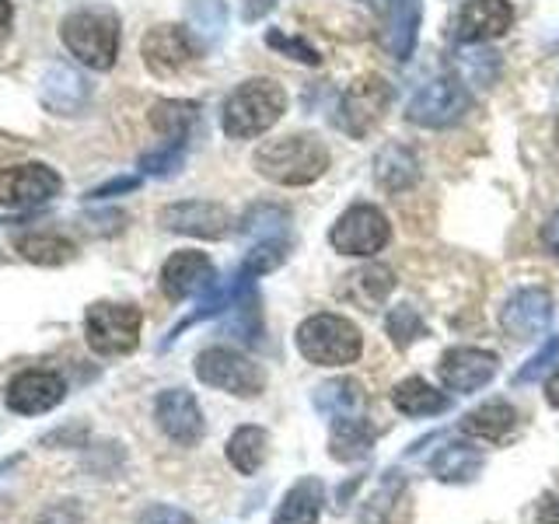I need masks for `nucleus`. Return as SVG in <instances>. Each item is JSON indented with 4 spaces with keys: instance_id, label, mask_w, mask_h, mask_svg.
Here are the masks:
<instances>
[{
    "instance_id": "1",
    "label": "nucleus",
    "mask_w": 559,
    "mask_h": 524,
    "mask_svg": "<svg viewBox=\"0 0 559 524\" xmlns=\"http://www.w3.org/2000/svg\"><path fill=\"white\" fill-rule=\"evenodd\" d=\"M252 165L273 186H311L329 168V147L311 133H290L266 140L252 154Z\"/></svg>"
},
{
    "instance_id": "2",
    "label": "nucleus",
    "mask_w": 559,
    "mask_h": 524,
    "mask_svg": "<svg viewBox=\"0 0 559 524\" xmlns=\"http://www.w3.org/2000/svg\"><path fill=\"white\" fill-rule=\"evenodd\" d=\"M287 112V92L273 78L241 81L231 95L224 98L221 127L231 140H252L273 130Z\"/></svg>"
},
{
    "instance_id": "3",
    "label": "nucleus",
    "mask_w": 559,
    "mask_h": 524,
    "mask_svg": "<svg viewBox=\"0 0 559 524\" xmlns=\"http://www.w3.org/2000/svg\"><path fill=\"white\" fill-rule=\"evenodd\" d=\"M63 46L92 70H112L119 57V14L112 8H81L63 17Z\"/></svg>"
},
{
    "instance_id": "4",
    "label": "nucleus",
    "mask_w": 559,
    "mask_h": 524,
    "mask_svg": "<svg viewBox=\"0 0 559 524\" xmlns=\"http://www.w3.org/2000/svg\"><path fill=\"white\" fill-rule=\"evenodd\" d=\"M297 349L301 357L319 364V367H343V364H354L364 349V336L360 329L343 319V314H311L301 325H297Z\"/></svg>"
},
{
    "instance_id": "5",
    "label": "nucleus",
    "mask_w": 559,
    "mask_h": 524,
    "mask_svg": "<svg viewBox=\"0 0 559 524\" xmlns=\"http://www.w3.org/2000/svg\"><path fill=\"white\" fill-rule=\"evenodd\" d=\"M140 329H144V314H140V308H133V305L98 301L84 311V336L98 357L133 354L140 343Z\"/></svg>"
},
{
    "instance_id": "6",
    "label": "nucleus",
    "mask_w": 559,
    "mask_h": 524,
    "mask_svg": "<svg viewBox=\"0 0 559 524\" xmlns=\"http://www.w3.org/2000/svg\"><path fill=\"white\" fill-rule=\"evenodd\" d=\"M329 241H332V249L343 252V255L371 259V255H378L384 245L392 241V224H389V217H384L378 206L354 203L336 224H332Z\"/></svg>"
},
{
    "instance_id": "7",
    "label": "nucleus",
    "mask_w": 559,
    "mask_h": 524,
    "mask_svg": "<svg viewBox=\"0 0 559 524\" xmlns=\"http://www.w3.org/2000/svg\"><path fill=\"white\" fill-rule=\"evenodd\" d=\"M472 109V95L459 78H433L413 95L406 119L424 130H448Z\"/></svg>"
},
{
    "instance_id": "8",
    "label": "nucleus",
    "mask_w": 559,
    "mask_h": 524,
    "mask_svg": "<svg viewBox=\"0 0 559 524\" xmlns=\"http://www.w3.org/2000/svg\"><path fill=\"white\" fill-rule=\"evenodd\" d=\"M197 378L210 389H221V392H231L241 398H252L262 392L266 384V374L262 367L252 364L249 357H241L238 349H227V346H210L197 357Z\"/></svg>"
},
{
    "instance_id": "9",
    "label": "nucleus",
    "mask_w": 559,
    "mask_h": 524,
    "mask_svg": "<svg viewBox=\"0 0 559 524\" xmlns=\"http://www.w3.org/2000/svg\"><path fill=\"white\" fill-rule=\"evenodd\" d=\"M552 294L546 287H521L507 297L500 311V325L514 343H535L549 332L552 325Z\"/></svg>"
},
{
    "instance_id": "10",
    "label": "nucleus",
    "mask_w": 559,
    "mask_h": 524,
    "mask_svg": "<svg viewBox=\"0 0 559 524\" xmlns=\"http://www.w3.org/2000/svg\"><path fill=\"white\" fill-rule=\"evenodd\" d=\"M392 105V87L384 78H360L346 87V95L340 102V127L349 136H367L378 122L384 119Z\"/></svg>"
},
{
    "instance_id": "11",
    "label": "nucleus",
    "mask_w": 559,
    "mask_h": 524,
    "mask_svg": "<svg viewBox=\"0 0 559 524\" xmlns=\"http://www.w3.org/2000/svg\"><path fill=\"white\" fill-rule=\"evenodd\" d=\"M63 179L49 165H11L0 168V206L8 210H32L52 196H60Z\"/></svg>"
},
{
    "instance_id": "12",
    "label": "nucleus",
    "mask_w": 559,
    "mask_h": 524,
    "mask_svg": "<svg viewBox=\"0 0 559 524\" xmlns=\"http://www.w3.org/2000/svg\"><path fill=\"white\" fill-rule=\"evenodd\" d=\"M140 52H144V63L151 74L171 78L197 60L200 43H197V35L182 25H154L144 35V43H140Z\"/></svg>"
},
{
    "instance_id": "13",
    "label": "nucleus",
    "mask_w": 559,
    "mask_h": 524,
    "mask_svg": "<svg viewBox=\"0 0 559 524\" xmlns=\"http://www.w3.org/2000/svg\"><path fill=\"white\" fill-rule=\"evenodd\" d=\"M63 398H67V381L57 371H39V367L14 374L4 392L8 409L17 416H43L49 409H57Z\"/></svg>"
},
{
    "instance_id": "14",
    "label": "nucleus",
    "mask_w": 559,
    "mask_h": 524,
    "mask_svg": "<svg viewBox=\"0 0 559 524\" xmlns=\"http://www.w3.org/2000/svg\"><path fill=\"white\" fill-rule=\"evenodd\" d=\"M154 419L157 427L165 430L168 441H175L179 448H197L203 441V413L200 402L192 398V392L186 389H168L157 395L154 402Z\"/></svg>"
},
{
    "instance_id": "15",
    "label": "nucleus",
    "mask_w": 559,
    "mask_h": 524,
    "mask_svg": "<svg viewBox=\"0 0 559 524\" xmlns=\"http://www.w3.org/2000/svg\"><path fill=\"white\" fill-rule=\"evenodd\" d=\"M157 221H162L165 231L189 235V238H224L231 231V214H227V206L210 203V200L171 203L157 214Z\"/></svg>"
},
{
    "instance_id": "16",
    "label": "nucleus",
    "mask_w": 559,
    "mask_h": 524,
    "mask_svg": "<svg viewBox=\"0 0 559 524\" xmlns=\"http://www.w3.org/2000/svg\"><path fill=\"white\" fill-rule=\"evenodd\" d=\"M514 25V8L507 0H465L454 14V39L465 46H483Z\"/></svg>"
},
{
    "instance_id": "17",
    "label": "nucleus",
    "mask_w": 559,
    "mask_h": 524,
    "mask_svg": "<svg viewBox=\"0 0 559 524\" xmlns=\"http://www.w3.org/2000/svg\"><path fill=\"white\" fill-rule=\"evenodd\" d=\"M497 367H500V360H497V354H489V349L454 346V349H448V354L441 357L437 371H441V381L448 384L451 392L472 395V392H479L483 384L493 381Z\"/></svg>"
},
{
    "instance_id": "18",
    "label": "nucleus",
    "mask_w": 559,
    "mask_h": 524,
    "mask_svg": "<svg viewBox=\"0 0 559 524\" xmlns=\"http://www.w3.org/2000/svg\"><path fill=\"white\" fill-rule=\"evenodd\" d=\"M214 262H210L206 252L182 249L168 255V262L162 266V290L168 301H186V297L214 287Z\"/></svg>"
},
{
    "instance_id": "19",
    "label": "nucleus",
    "mask_w": 559,
    "mask_h": 524,
    "mask_svg": "<svg viewBox=\"0 0 559 524\" xmlns=\"http://www.w3.org/2000/svg\"><path fill=\"white\" fill-rule=\"evenodd\" d=\"M419 22H424V0H381V43L392 60H409Z\"/></svg>"
},
{
    "instance_id": "20",
    "label": "nucleus",
    "mask_w": 559,
    "mask_h": 524,
    "mask_svg": "<svg viewBox=\"0 0 559 524\" xmlns=\"http://www.w3.org/2000/svg\"><path fill=\"white\" fill-rule=\"evenodd\" d=\"M39 92L49 112H60V116H78L87 98H92V84H87L78 70L70 67H49L43 81H39Z\"/></svg>"
},
{
    "instance_id": "21",
    "label": "nucleus",
    "mask_w": 559,
    "mask_h": 524,
    "mask_svg": "<svg viewBox=\"0 0 559 524\" xmlns=\"http://www.w3.org/2000/svg\"><path fill=\"white\" fill-rule=\"evenodd\" d=\"M395 290V273L381 262H367V266L346 273V279L340 284V297L349 301L360 311H374L378 305L389 301V294Z\"/></svg>"
},
{
    "instance_id": "22",
    "label": "nucleus",
    "mask_w": 559,
    "mask_h": 524,
    "mask_svg": "<svg viewBox=\"0 0 559 524\" xmlns=\"http://www.w3.org/2000/svg\"><path fill=\"white\" fill-rule=\"evenodd\" d=\"M419 175H424L419 157L402 144L381 147L374 157V179L384 192H409L419 182Z\"/></svg>"
},
{
    "instance_id": "23",
    "label": "nucleus",
    "mask_w": 559,
    "mask_h": 524,
    "mask_svg": "<svg viewBox=\"0 0 559 524\" xmlns=\"http://www.w3.org/2000/svg\"><path fill=\"white\" fill-rule=\"evenodd\" d=\"M518 427V413L511 402H503V398H493V402H486V406L479 409H472L465 419H462V430L472 433V437H479V441H507V437L514 433Z\"/></svg>"
},
{
    "instance_id": "24",
    "label": "nucleus",
    "mask_w": 559,
    "mask_h": 524,
    "mask_svg": "<svg viewBox=\"0 0 559 524\" xmlns=\"http://www.w3.org/2000/svg\"><path fill=\"white\" fill-rule=\"evenodd\" d=\"M371 448H374V430L360 413L336 419V427H332V437H329L332 458L336 462H360L371 454Z\"/></svg>"
},
{
    "instance_id": "25",
    "label": "nucleus",
    "mask_w": 559,
    "mask_h": 524,
    "mask_svg": "<svg viewBox=\"0 0 559 524\" xmlns=\"http://www.w3.org/2000/svg\"><path fill=\"white\" fill-rule=\"evenodd\" d=\"M322 483L319 479H301L287 489L284 503L276 507L273 524H319L322 514Z\"/></svg>"
},
{
    "instance_id": "26",
    "label": "nucleus",
    "mask_w": 559,
    "mask_h": 524,
    "mask_svg": "<svg viewBox=\"0 0 559 524\" xmlns=\"http://www.w3.org/2000/svg\"><path fill=\"white\" fill-rule=\"evenodd\" d=\"M200 119V105L197 102H182V98H168V102H154L151 105V127L154 133H162L171 144H186L192 127Z\"/></svg>"
},
{
    "instance_id": "27",
    "label": "nucleus",
    "mask_w": 559,
    "mask_h": 524,
    "mask_svg": "<svg viewBox=\"0 0 559 524\" xmlns=\"http://www.w3.org/2000/svg\"><path fill=\"white\" fill-rule=\"evenodd\" d=\"M392 402H395V409L406 413V416H437L451 406V398L444 392H437L433 384L424 378L399 381L395 392H392Z\"/></svg>"
},
{
    "instance_id": "28",
    "label": "nucleus",
    "mask_w": 559,
    "mask_h": 524,
    "mask_svg": "<svg viewBox=\"0 0 559 524\" xmlns=\"http://www.w3.org/2000/svg\"><path fill=\"white\" fill-rule=\"evenodd\" d=\"M14 249L22 259L35 262V266H63L78 255L74 241H67L63 235H52V231H32V235H17L14 238Z\"/></svg>"
},
{
    "instance_id": "29",
    "label": "nucleus",
    "mask_w": 559,
    "mask_h": 524,
    "mask_svg": "<svg viewBox=\"0 0 559 524\" xmlns=\"http://www.w3.org/2000/svg\"><path fill=\"white\" fill-rule=\"evenodd\" d=\"M364 406V384L357 378H336L325 381L319 392H314V409L340 419V416H357Z\"/></svg>"
},
{
    "instance_id": "30",
    "label": "nucleus",
    "mask_w": 559,
    "mask_h": 524,
    "mask_svg": "<svg viewBox=\"0 0 559 524\" xmlns=\"http://www.w3.org/2000/svg\"><path fill=\"white\" fill-rule=\"evenodd\" d=\"M266 448H270L266 430L238 427L231 433V441H227V458H231V465L241 472V476H252V472H259V465L266 462Z\"/></svg>"
},
{
    "instance_id": "31",
    "label": "nucleus",
    "mask_w": 559,
    "mask_h": 524,
    "mask_svg": "<svg viewBox=\"0 0 559 524\" xmlns=\"http://www.w3.org/2000/svg\"><path fill=\"white\" fill-rule=\"evenodd\" d=\"M287 224H290V214L284 206L255 203L249 214L241 217V235L252 238V241H284Z\"/></svg>"
},
{
    "instance_id": "32",
    "label": "nucleus",
    "mask_w": 559,
    "mask_h": 524,
    "mask_svg": "<svg viewBox=\"0 0 559 524\" xmlns=\"http://www.w3.org/2000/svg\"><path fill=\"white\" fill-rule=\"evenodd\" d=\"M186 17H189V32L197 35L200 46H214L227 28L224 0H189Z\"/></svg>"
},
{
    "instance_id": "33",
    "label": "nucleus",
    "mask_w": 559,
    "mask_h": 524,
    "mask_svg": "<svg viewBox=\"0 0 559 524\" xmlns=\"http://www.w3.org/2000/svg\"><path fill=\"white\" fill-rule=\"evenodd\" d=\"M433 476L444 483H468L483 468V454L472 444H451L433 458Z\"/></svg>"
},
{
    "instance_id": "34",
    "label": "nucleus",
    "mask_w": 559,
    "mask_h": 524,
    "mask_svg": "<svg viewBox=\"0 0 559 524\" xmlns=\"http://www.w3.org/2000/svg\"><path fill=\"white\" fill-rule=\"evenodd\" d=\"M182 162H186V144H171L168 140L162 151H151V154L140 157V171L154 175V179H168V175H175L182 168Z\"/></svg>"
},
{
    "instance_id": "35",
    "label": "nucleus",
    "mask_w": 559,
    "mask_h": 524,
    "mask_svg": "<svg viewBox=\"0 0 559 524\" xmlns=\"http://www.w3.org/2000/svg\"><path fill=\"white\" fill-rule=\"evenodd\" d=\"M284 259H287V241H255V245H252V252L245 255V266H241V273H249V276H262V273L276 270Z\"/></svg>"
},
{
    "instance_id": "36",
    "label": "nucleus",
    "mask_w": 559,
    "mask_h": 524,
    "mask_svg": "<svg viewBox=\"0 0 559 524\" xmlns=\"http://www.w3.org/2000/svg\"><path fill=\"white\" fill-rule=\"evenodd\" d=\"M424 319L416 314V308H409V305H399L392 314H389V336L395 340V346L399 349H406L409 343H416L419 336H424Z\"/></svg>"
},
{
    "instance_id": "37",
    "label": "nucleus",
    "mask_w": 559,
    "mask_h": 524,
    "mask_svg": "<svg viewBox=\"0 0 559 524\" xmlns=\"http://www.w3.org/2000/svg\"><path fill=\"white\" fill-rule=\"evenodd\" d=\"M266 46L276 49V52H284V57H290L297 63H308V67H319L322 63L319 49H311L305 39H297V35H287V32H280V28H273L266 35Z\"/></svg>"
},
{
    "instance_id": "38",
    "label": "nucleus",
    "mask_w": 559,
    "mask_h": 524,
    "mask_svg": "<svg viewBox=\"0 0 559 524\" xmlns=\"http://www.w3.org/2000/svg\"><path fill=\"white\" fill-rule=\"evenodd\" d=\"M140 524H197L186 511H179V507H168V503H154L147 507L144 514H140Z\"/></svg>"
},
{
    "instance_id": "39",
    "label": "nucleus",
    "mask_w": 559,
    "mask_h": 524,
    "mask_svg": "<svg viewBox=\"0 0 559 524\" xmlns=\"http://www.w3.org/2000/svg\"><path fill=\"white\" fill-rule=\"evenodd\" d=\"M556 354H559V340H552V343H549L546 349H542V354H538V357H535V360H532L528 367H524L521 374H518V381L524 384V381H532V378H535L538 371H546V364H549V360H552Z\"/></svg>"
},
{
    "instance_id": "40",
    "label": "nucleus",
    "mask_w": 559,
    "mask_h": 524,
    "mask_svg": "<svg viewBox=\"0 0 559 524\" xmlns=\"http://www.w3.org/2000/svg\"><path fill=\"white\" fill-rule=\"evenodd\" d=\"M276 8V0H241V17L245 22H259Z\"/></svg>"
},
{
    "instance_id": "41",
    "label": "nucleus",
    "mask_w": 559,
    "mask_h": 524,
    "mask_svg": "<svg viewBox=\"0 0 559 524\" xmlns=\"http://www.w3.org/2000/svg\"><path fill=\"white\" fill-rule=\"evenodd\" d=\"M136 186V179H116V182H105L98 189L87 192V200H105V196H112V192H130Z\"/></svg>"
},
{
    "instance_id": "42",
    "label": "nucleus",
    "mask_w": 559,
    "mask_h": 524,
    "mask_svg": "<svg viewBox=\"0 0 559 524\" xmlns=\"http://www.w3.org/2000/svg\"><path fill=\"white\" fill-rule=\"evenodd\" d=\"M542 245L559 259V214H552L549 221H546V227H542Z\"/></svg>"
},
{
    "instance_id": "43",
    "label": "nucleus",
    "mask_w": 559,
    "mask_h": 524,
    "mask_svg": "<svg viewBox=\"0 0 559 524\" xmlns=\"http://www.w3.org/2000/svg\"><path fill=\"white\" fill-rule=\"evenodd\" d=\"M11 25H14V8H11V0H0V43L8 39Z\"/></svg>"
},
{
    "instance_id": "44",
    "label": "nucleus",
    "mask_w": 559,
    "mask_h": 524,
    "mask_svg": "<svg viewBox=\"0 0 559 524\" xmlns=\"http://www.w3.org/2000/svg\"><path fill=\"white\" fill-rule=\"evenodd\" d=\"M538 521H542V524H559V497L542 507V511H538Z\"/></svg>"
},
{
    "instance_id": "45",
    "label": "nucleus",
    "mask_w": 559,
    "mask_h": 524,
    "mask_svg": "<svg viewBox=\"0 0 559 524\" xmlns=\"http://www.w3.org/2000/svg\"><path fill=\"white\" fill-rule=\"evenodd\" d=\"M546 398H549L552 406L559 409V367H556V371H552V378L546 381Z\"/></svg>"
},
{
    "instance_id": "46",
    "label": "nucleus",
    "mask_w": 559,
    "mask_h": 524,
    "mask_svg": "<svg viewBox=\"0 0 559 524\" xmlns=\"http://www.w3.org/2000/svg\"><path fill=\"white\" fill-rule=\"evenodd\" d=\"M556 144H559V119H556Z\"/></svg>"
}]
</instances>
